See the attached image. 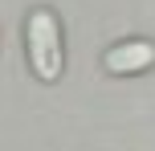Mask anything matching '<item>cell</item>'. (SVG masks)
<instances>
[{
    "instance_id": "7a4b0ae2",
    "label": "cell",
    "mask_w": 155,
    "mask_h": 151,
    "mask_svg": "<svg viewBox=\"0 0 155 151\" xmlns=\"http://www.w3.org/2000/svg\"><path fill=\"white\" fill-rule=\"evenodd\" d=\"M102 65H106V74H118V78H123V74H143V70H151V65H155V45H151V41H143V37L118 41V45L106 49Z\"/></svg>"
},
{
    "instance_id": "6da1fadb",
    "label": "cell",
    "mask_w": 155,
    "mask_h": 151,
    "mask_svg": "<svg viewBox=\"0 0 155 151\" xmlns=\"http://www.w3.org/2000/svg\"><path fill=\"white\" fill-rule=\"evenodd\" d=\"M25 45H29V65L37 82H57L65 70V49H61V25L53 8H33L25 25Z\"/></svg>"
}]
</instances>
